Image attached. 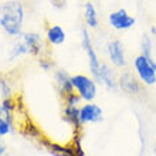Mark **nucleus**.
<instances>
[{
    "label": "nucleus",
    "instance_id": "f257e3e1",
    "mask_svg": "<svg viewBox=\"0 0 156 156\" xmlns=\"http://www.w3.org/2000/svg\"><path fill=\"white\" fill-rule=\"evenodd\" d=\"M26 7L20 0H6L0 3V27L10 37H19L23 33Z\"/></svg>",
    "mask_w": 156,
    "mask_h": 156
},
{
    "label": "nucleus",
    "instance_id": "f03ea898",
    "mask_svg": "<svg viewBox=\"0 0 156 156\" xmlns=\"http://www.w3.org/2000/svg\"><path fill=\"white\" fill-rule=\"evenodd\" d=\"M133 70L144 85L152 87L156 84V62L152 57L139 54L133 58Z\"/></svg>",
    "mask_w": 156,
    "mask_h": 156
},
{
    "label": "nucleus",
    "instance_id": "7ed1b4c3",
    "mask_svg": "<svg viewBox=\"0 0 156 156\" xmlns=\"http://www.w3.org/2000/svg\"><path fill=\"white\" fill-rule=\"evenodd\" d=\"M81 45H82V50L87 55V60H88V68H90V73L91 75L97 78L99 75V70H101V64L102 62L99 61V57H98V53L95 50L94 44H92V38H91V34H90V29L87 26H82L81 27Z\"/></svg>",
    "mask_w": 156,
    "mask_h": 156
},
{
    "label": "nucleus",
    "instance_id": "20e7f679",
    "mask_svg": "<svg viewBox=\"0 0 156 156\" xmlns=\"http://www.w3.org/2000/svg\"><path fill=\"white\" fill-rule=\"evenodd\" d=\"M73 85L74 90L82 101L85 102H92L98 94V87H97V81L92 75H85V74H77L73 75Z\"/></svg>",
    "mask_w": 156,
    "mask_h": 156
},
{
    "label": "nucleus",
    "instance_id": "39448f33",
    "mask_svg": "<svg viewBox=\"0 0 156 156\" xmlns=\"http://www.w3.org/2000/svg\"><path fill=\"white\" fill-rule=\"evenodd\" d=\"M17 38L20 40V43L23 44V47H24L26 55L29 54V55L36 57V58L43 57L47 44H45L44 38H43V36H41L40 33L27 31V33H21Z\"/></svg>",
    "mask_w": 156,
    "mask_h": 156
},
{
    "label": "nucleus",
    "instance_id": "423d86ee",
    "mask_svg": "<svg viewBox=\"0 0 156 156\" xmlns=\"http://www.w3.org/2000/svg\"><path fill=\"white\" fill-rule=\"evenodd\" d=\"M108 24L116 31H125V30L132 29L136 24V19L133 16H131L125 9H118L115 12L109 13Z\"/></svg>",
    "mask_w": 156,
    "mask_h": 156
},
{
    "label": "nucleus",
    "instance_id": "0eeeda50",
    "mask_svg": "<svg viewBox=\"0 0 156 156\" xmlns=\"http://www.w3.org/2000/svg\"><path fill=\"white\" fill-rule=\"evenodd\" d=\"M107 54L108 58H109V62L114 67H116V68H125L126 67V51H125V45L121 40L115 38V40L109 41L107 44Z\"/></svg>",
    "mask_w": 156,
    "mask_h": 156
},
{
    "label": "nucleus",
    "instance_id": "6e6552de",
    "mask_svg": "<svg viewBox=\"0 0 156 156\" xmlns=\"http://www.w3.org/2000/svg\"><path fill=\"white\" fill-rule=\"evenodd\" d=\"M142 87H144V84L140 82V80L136 77V74H133L131 71H122L121 75L118 77V88H121L128 95L140 94Z\"/></svg>",
    "mask_w": 156,
    "mask_h": 156
},
{
    "label": "nucleus",
    "instance_id": "1a4fd4ad",
    "mask_svg": "<svg viewBox=\"0 0 156 156\" xmlns=\"http://www.w3.org/2000/svg\"><path fill=\"white\" fill-rule=\"evenodd\" d=\"M80 119L81 123H98L104 119V112L102 108L99 107L98 104L87 102L80 108Z\"/></svg>",
    "mask_w": 156,
    "mask_h": 156
},
{
    "label": "nucleus",
    "instance_id": "9d476101",
    "mask_svg": "<svg viewBox=\"0 0 156 156\" xmlns=\"http://www.w3.org/2000/svg\"><path fill=\"white\" fill-rule=\"evenodd\" d=\"M97 82L102 84L107 90L115 91L118 88V78H116L114 67H111L107 62H102L101 64V70H99V75L97 78Z\"/></svg>",
    "mask_w": 156,
    "mask_h": 156
},
{
    "label": "nucleus",
    "instance_id": "9b49d317",
    "mask_svg": "<svg viewBox=\"0 0 156 156\" xmlns=\"http://www.w3.org/2000/svg\"><path fill=\"white\" fill-rule=\"evenodd\" d=\"M54 80H55V84H57L58 91L62 95V98H66L71 92H75L74 85H73V75H70L66 70L58 68L54 71Z\"/></svg>",
    "mask_w": 156,
    "mask_h": 156
},
{
    "label": "nucleus",
    "instance_id": "f8f14e48",
    "mask_svg": "<svg viewBox=\"0 0 156 156\" xmlns=\"http://www.w3.org/2000/svg\"><path fill=\"white\" fill-rule=\"evenodd\" d=\"M67 36L66 31L61 26L58 24H51L47 27V31H45V40L50 45H61L64 41H66Z\"/></svg>",
    "mask_w": 156,
    "mask_h": 156
},
{
    "label": "nucleus",
    "instance_id": "ddd939ff",
    "mask_svg": "<svg viewBox=\"0 0 156 156\" xmlns=\"http://www.w3.org/2000/svg\"><path fill=\"white\" fill-rule=\"evenodd\" d=\"M84 21H85L87 27L91 30H97L99 27L98 12L92 2H85L84 4Z\"/></svg>",
    "mask_w": 156,
    "mask_h": 156
},
{
    "label": "nucleus",
    "instance_id": "4468645a",
    "mask_svg": "<svg viewBox=\"0 0 156 156\" xmlns=\"http://www.w3.org/2000/svg\"><path fill=\"white\" fill-rule=\"evenodd\" d=\"M41 144L44 145V148L53 156H75L73 144L68 145V146H62V145L58 144H53L50 140H41Z\"/></svg>",
    "mask_w": 156,
    "mask_h": 156
},
{
    "label": "nucleus",
    "instance_id": "2eb2a0df",
    "mask_svg": "<svg viewBox=\"0 0 156 156\" xmlns=\"http://www.w3.org/2000/svg\"><path fill=\"white\" fill-rule=\"evenodd\" d=\"M64 119L70 125H73L75 129H81L84 126L81 123V119H80V108L78 107H68V105H66V108H64Z\"/></svg>",
    "mask_w": 156,
    "mask_h": 156
},
{
    "label": "nucleus",
    "instance_id": "dca6fc26",
    "mask_svg": "<svg viewBox=\"0 0 156 156\" xmlns=\"http://www.w3.org/2000/svg\"><path fill=\"white\" fill-rule=\"evenodd\" d=\"M152 53H153L152 37H151V34H144L142 38H140V54L152 57Z\"/></svg>",
    "mask_w": 156,
    "mask_h": 156
},
{
    "label": "nucleus",
    "instance_id": "f3484780",
    "mask_svg": "<svg viewBox=\"0 0 156 156\" xmlns=\"http://www.w3.org/2000/svg\"><path fill=\"white\" fill-rule=\"evenodd\" d=\"M0 92H2V97L4 98H10L12 97V87H10V81L9 78H6L4 75L0 77Z\"/></svg>",
    "mask_w": 156,
    "mask_h": 156
},
{
    "label": "nucleus",
    "instance_id": "a211bd4d",
    "mask_svg": "<svg viewBox=\"0 0 156 156\" xmlns=\"http://www.w3.org/2000/svg\"><path fill=\"white\" fill-rule=\"evenodd\" d=\"M81 101H82V98L77 92H71V94H68L66 98H64V102H66V105H68V107H78V105L81 104Z\"/></svg>",
    "mask_w": 156,
    "mask_h": 156
},
{
    "label": "nucleus",
    "instance_id": "6ab92c4d",
    "mask_svg": "<svg viewBox=\"0 0 156 156\" xmlns=\"http://www.w3.org/2000/svg\"><path fill=\"white\" fill-rule=\"evenodd\" d=\"M38 66H40V68L43 71H50V70H53V67H54V61L51 60V58L48 57H40L38 58Z\"/></svg>",
    "mask_w": 156,
    "mask_h": 156
},
{
    "label": "nucleus",
    "instance_id": "aec40b11",
    "mask_svg": "<svg viewBox=\"0 0 156 156\" xmlns=\"http://www.w3.org/2000/svg\"><path fill=\"white\" fill-rule=\"evenodd\" d=\"M13 129V123L12 122H7L4 119H0V136H6L9 135Z\"/></svg>",
    "mask_w": 156,
    "mask_h": 156
},
{
    "label": "nucleus",
    "instance_id": "412c9836",
    "mask_svg": "<svg viewBox=\"0 0 156 156\" xmlns=\"http://www.w3.org/2000/svg\"><path fill=\"white\" fill-rule=\"evenodd\" d=\"M51 3H53V6H55V7L61 9L64 4H66V2L64 0H51Z\"/></svg>",
    "mask_w": 156,
    "mask_h": 156
},
{
    "label": "nucleus",
    "instance_id": "4be33fe9",
    "mask_svg": "<svg viewBox=\"0 0 156 156\" xmlns=\"http://www.w3.org/2000/svg\"><path fill=\"white\" fill-rule=\"evenodd\" d=\"M0 156H7V149L3 145H0Z\"/></svg>",
    "mask_w": 156,
    "mask_h": 156
},
{
    "label": "nucleus",
    "instance_id": "5701e85b",
    "mask_svg": "<svg viewBox=\"0 0 156 156\" xmlns=\"http://www.w3.org/2000/svg\"><path fill=\"white\" fill-rule=\"evenodd\" d=\"M151 36H156V26L151 27Z\"/></svg>",
    "mask_w": 156,
    "mask_h": 156
},
{
    "label": "nucleus",
    "instance_id": "b1692460",
    "mask_svg": "<svg viewBox=\"0 0 156 156\" xmlns=\"http://www.w3.org/2000/svg\"><path fill=\"white\" fill-rule=\"evenodd\" d=\"M153 153L156 155V142H155V145H153Z\"/></svg>",
    "mask_w": 156,
    "mask_h": 156
},
{
    "label": "nucleus",
    "instance_id": "393cba45",
    "mask_svg": "<svg viewBox=\"0 0 156 156\" xmlns=\"http://www.w3.org/2000/svg\"><path fill=\"white\" fill-rule=\"evenodd\" d=\"M0 140H2V136H0Z\"/></svg>",
    "mask_w": 156,
    "mask_h": 156
},
{
    "label": "nucleus",
    "instance_id": "a878e982",
    "mask_svg": "<svg viewBox=\"0 0 156 156\" xmlns=\"http://www.w3.org/2000/svg\"><path fill=\"white\" fill-rule=\"evenodd\" d=\"M140 2H145V0H140Z\"/></svg>",
    "mask_w": 156,
    "mask_h": 156
}]
</instances>
